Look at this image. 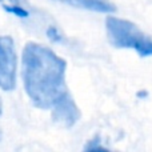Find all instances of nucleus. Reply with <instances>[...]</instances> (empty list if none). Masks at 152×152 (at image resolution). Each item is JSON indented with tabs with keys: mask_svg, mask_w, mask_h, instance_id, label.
<instances>
[{
	"mask_svg": "<svg viewBox=\"0 0 152 152\" xmlns=\"http://www.w3.org/2000/svg\"><path fill=\"white\" fill-rule=\"evenodd\" d=\"M67 61L51 48L28 42L21 53V79L28 99L40 110H50L68 89Z\"/></svg>",
	"mask_w": 152,
	"mask_h": 152,
	"instance_id": "nucleus-1",
	"label": "nucleus"
},
{
	"mask_svg": "<svg viewBox=\"0 0 152 152\" xmlns=\"http://www.w3.org/2000/svg\"><path fill=\"white\" fill-rule=\"evenodd\" d=\"M105 31L108 40L115 48L132 50L140 58L152 56V37L144 34L132 21L108 16L105 20Z\"/></svg>",
	"mask_w": 152,
	"mask_h": 152,
	"instance_id": "nucleus-2",
	"label": "nucleus"
},
{
	"mask_svg": "<svg viewBox=\"0 0 152 152\" xmlns=\"http://www.w3.org/2000/svg\"><path fill=\"white\" fill-rule=\"evenodd\" d=\"M18 81V53L11 36L0 35V89L13 91Z\"/></svg>",
	"mask_w": 152,
	"mask_h": 152,
	"instance_id": "nucleus-3",
	"label": "nucleus"
},
{
	"mask_svg": "<svg viewBox=\"0 0 152 152\" xmlns=\"http://www.w3.org/2000/svg\"><path fill=\"white\" fill-rule=\"evenodd\" d=\"M81 113L74 97L68 91L53 104L52 107V120L63 128H71L79 121Z\"/></svg>",
	"mask_w": 152,
	"mask_h": 152,
	"instance_id": "nucleus-4",
	"label": "nucleus"
},
{
	"mask_svg": "<svg viewBox=\"0 0 152 152\" xmlns=\"http://www.w3.org/2000/svg\"><path fill=\"white\" fill-rule=\"evenodd\" d=\"M53 1L96 13L116 12V5L111 0H53Z\"/></svg>",
	"mask_w": 152,
	"mask_h": 152,
	"instance_id": "nucleus-5",
	"label": "nucleus"
},
{
	"mask_svg": "<svg viewBox=\"0 0 152 152\" xmlns=\"http://www.w3.org/2000/svg\"><path fill=\"white\" fill-rule=\"evenodd\" d=\"M3 10L8 13L18 16L20 19L29 18V11L27 10V0H0Z\"/></svg>",
	"mask_w": 152,
	"mask_h": 152,
	"instance_id": "nucleus-6",
	"label": "nucleus"
},
{
	"mask_svg": "<svg viewBox=\"0 0 152 152\" xmlns=\"http://www.w3.org/2000/svg\"><path fill=\"white\" fill-rule=\"evenodd\" d=\"M84 151L92 152V151H107V147L103 144L100 136H94L91 140H88L84 147Z\"/></svg>",
	"mask_w": 152,
	"mask_h": 152,
	"instance_id": "nucleus-7",
	"label": "nucleus"
},
{
	"mask_svg": "<svg viewBox=\"0 0 152 152\" xmlns=\"http://www.w3.org/2000/svg\"><path fill=\"white\" fill-rule=\"evenodd\" d=\"M47 37L53 43H61L63 42V34L59 31V28L56 26H50L47 28Z\"/></svg>",
	"mask_w": 152,
	"mask_h": 152,
	"instance_id": "nucleus-8",
	"label": "nucleus"
},
{
	"mask_svg": "<svg viewBox=\"0 0 152 152\" xmlns=\"http://www.w3.org/2000/svg\"><path fill=\"white\" fill-rule=\"evenodd\" d=\"M136 96L139 97V99H147V97H148V92L147 91H139L136 94Z\"/></svg>",
	"mask_w": 152,
	"mask_h": 152,
	"instance_id": "nucleus-9",
	"label": "nucleus"
},
{
	"mask_svg": "<svg viewBox=\"0 0 152 152\" xmlns=\"http://www.w3.org/2000/svg\"><path fill=\"white\" fill-rule=\"evenodd\" d=\"M1 113H3V102L0 99V116H1Z\"/></svg>",
	"mask_w": 152,
	"mask_h": 152,
	"instance_id": "nucleus-10",
	"label": "nucleus"
},
{
	"mask_svg": "<svg viewBox=\"0 0 152 152\" xmlns=\"http://www.w3.org/2000/svg\"><path fill=\"white\" fill-rule=\"evenodd\" d=\"M1 137H3V135H1V131H0V140H1Z\"/></svg>",
	"mask_w": 152,
	"mask_h": 152,
	"instance_id": "nucleus-11",
	"label": "nucleus"
}]
</instances>
